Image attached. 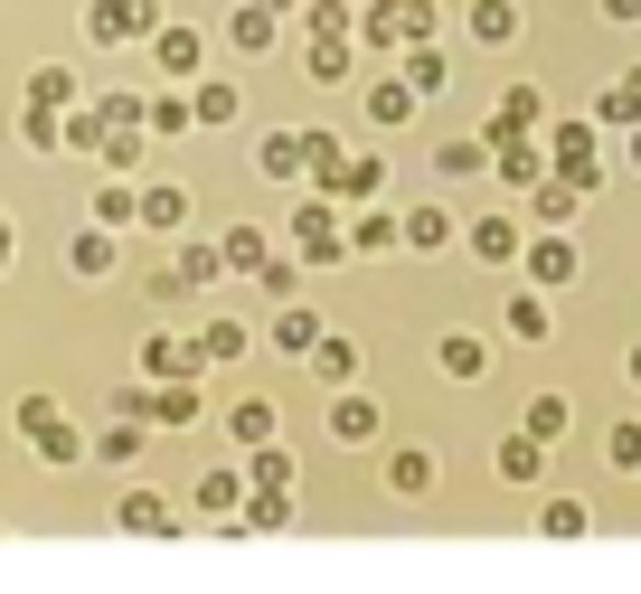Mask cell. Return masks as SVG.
Returning a JSON list of instances; mask_svg holds the SVG:
<instances>
[{"instance_id": "1", "label": "cell", "mask_w": 641, "mask_h": 594, "mask_svg": "<svg viewBox=\"0 0 641 594\" xmlns=\"http://www.w3.org/2000/svg\"><path fill=\"white\" fill-rule=\"evenodd\" d=\"M142 20H151V0H104V10H95V38H133Z\"/></svg>"}, {"instance_id": "2", "label": "cell", "mask_w": 641, "mask_h": 594, "mask_svg": "<svg viewBox=\"0 0 641 594\" xmlns=\"http://www.w3.org/2000/svg\"><path fill=\"white\" fill-rule=\"evenodd\" d=\"M0 255H10V227H0Z\"/></svg>"}]
</instances>
